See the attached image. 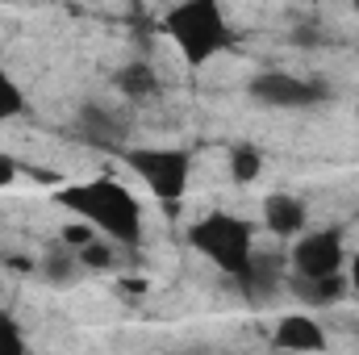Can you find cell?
<instances>
[{
    "mask_svg": "<svg viewBox=\"0 0 359 355\" xmlns=\"http://www.w3.org/2000/svg\"><path fill=\"white\" fill-rule=\"evenodd\" d=\"M55 205L67 209L72 217L88 222L113 247H138L142 234H147V213H142L138 192L117 176L67 180V184L55 188Z\"/></svg>",
    "mask_w": 359,
    "mask_h": 355,
    "instance_id": "obj_1",
    "label": "cell"
},
{
    "mask_svg": "<svg viewBox=\"0 0 359 355\" xmlns=\"http://www.w3.org/2000/svg\"><path fill=\"white\" fill-rule=\"evenodd\" d=\"M163 34L192 72L209 67L217 55H226L234 46V25H230L222 0H176L163 13Z\"/></svg>",
    "mask_w": 359,
    "mask_h": 355,
    "instance_id": "obj_2",
    "label": "cell"
},
{
    "mask_svg": "<svg viewBox=\"0 0 359 355\" xmlns=\"http://www.w3.org/2000/svg\"><path fill=\"white\" fill-rule=\"evenodd\" d=\"M184 239H188V247L196 255H205L209 264L217 267L222 276H230V280H243L251 260H255V251H259L255 247V226L243 222L238 213H226V209H213V213L196 217L184 230Z\"/></svg>",
    "mask_w": 359,
    "mask_h": 355,
    "instance_id": "obj_3",
    "label": "cell"
},
{
    "mask_svg": "<svg viewBox=\"0 0 359 355\" xmlns=\"http://www.w3.org/2000/svg\"><path fill=\"white\" fill-rule=\"evenodd\" d=\"M121 159L159 205H180L192 184V155L184 147H126Z\"/></svg>",
    "mask_w": 359,
    "mask_h": 355,
    "instance_id": "obj_4",
    "label": "cell"
},
{
    "mask_svg": "<svg viewBox=\"0 0 359 355\" xmlns=\"http://www.w3.org/2000/svg\"><path fill=\"white\" fill-rule=\"evenodd\" d=\"M288 267L301 280H322V276H343L347 267V234L339 226H305L292 239Z\"/></svg>",
    "mask_w": 359,
    "mask_h": 355,
    "instance_id": "obj_5",
    "label": "cell"
},
{
    "mask_svg": "<svg viewBox=\"0 0 359 355\" xmlns=\"http://www.w3.org/2000/svg\"><path fill=\"white\" fill-rule=\"evenodd\" d=\"M251 100H259V105H268V109H288V113H297V109H318V105H326L334 92L326 88V80H318V76H297V72H259L255 80H251Z\"/></svg>",
    "mask_w": 359,
    "mask_h": 355,
    "instance_id": "obj_6",
    "label": "cell"
},
{
    "mask_svg": "<svg viewBox=\"0 0 359 355\" xmlns=\"http://www.w3.org/2000/svg\"><path fill=\"white\" fill-rule=\"evenodd\" d=\"M271 347H280V351H326L330 335L313 314H284L271 326Z\"/></svg>",
    "mask_w": 359,
    "mask_h": 355,
    "instance_id": "obj_7",
    "label": "cell"
},
{
    "mask_svg": "<svg viewBox=\"0 0 359 355\" xmlns=\"http://www.w3.org/2000/svg\"><path fill=\"white\" fill-rule=\"evenodd\" d=\"M309 226V205L297 192L276 188L271 196H264V230L271 239H297Z\"/></svg>",
    "mask_w": 359,
    "mask_h": 355,
    "instance_id": "obj_8",
    "label": "cell"
},
{
    "mask_svg": "<svg viewBox=\"0 0 359 355\" xmlns=\"http://www.w3.org/2000/svg\"><path fill=\"white\" fill-rule=\"evenodd\" d=\"M76 130L80 138L92 147H104V151H126V121L104 109V105H84L80 117H76Z\"/></svg>",
    "mask_w": 359,
    "mask_h": 355,
    "instance_id": "obj_9",
    "label": "cell"
},
{
    "mask_svg": "<svg viewBox=\"0 0 359 355\" xmlns=\"http://www.w3.org/2000/svg\"><path fill=\"white\" fill-rule=\"evenodd\" d=\"M113 92H117L121 100H130V105H142V100H155V96L163 92V80H159L155 63L130 59V63H121V67L113 72Z\"/></svg>",
    "mask_w": 359,
    "mask_h": 355,
    "instance_id": "obj_10",
    "label": "cell"
},
{
    "mask_svg": "<svg viewBox=\"0 0 359 355\" xmlns=\"http://www.w3.org/2000/svg\"><path fill=\"white\" fill-rule=\"evenodd\" d=\"M292 293L301 305L309 309H334L343 297H347V276H322V280H301V276H288Z\"/></svg>",
    "mask_w": 359,
    "mask_h": 355,
    "instance_id": "obj_11",
    "label": "cell"
},
{
    "mask_svg": "<svg viewBox=\"0 0 359 355\" xmlns=\"http://www.w3.org/2000/svg\"><path fill=\"white\" fill-rule=\"evenodd\" d=\"M38 276L46 280V284H55V288H67L72 280H80V272H84V264H80V255L59 239V247H50V251H42V260H38Z\"/></svg>",
    "mask_w": 359,
    "mask_h": 355,
    "instance_id": "obj_12",
    "label": "cell"
},
{
    "mask_svg": "<svg viewBox=\"0 0 359 355\" xmlns=\"http://www.w3.org/2000/svg\"><path fill=\"white\" fill-rule=\"evenodd\" d=\"M226 159H230V180L238 188H247V184H255V180L264 176V151L255 142H234Z\"/></svg>",
    "mask_w": 359,
    "mask_h": 355,
    "instance_id": "obj_13",
    "label": "cell"
},
{
    "mask_svg": "<svg viewBox=\"0 0 359 355\" xmlns=\"http://www.w3.org/2000/svg\"><path fill=\"white\" fill-rule=\"evenodd\" d=\"M25 109H29V100H25L21 80H17V76L0 63V121H17Z\"/></svg>",
    "mask_w": 359,
    "mask_h": 355,
    "instance_id": "obj_14",
    "label": "cell"
},
{
    "mask_svg": "<svg viewBox=\"0 0 359 355\" xmlns=\"http://www.w3.org/2000/svg\"><path fill=\"white\" fill-rule=\"evenodd\" d=\"M17 351H25V335L13 318L0 314V355H17Z\"/></svg>",
    "mask_w": 359,
    "mask_h": 355,
    "instance_id": "obj_15",
    "label": "cell"
},
{
    "mask_svg": "<svg viewBox=\"0 0 359 355\" xmlns=\"http://www.w3.org/2000/svg\"><path fill=\"white\" fill-rule=\"evenodd\" d=\"M343 276H347V297H355V305H359V251H355V255H347Z\"/></svg>",
    "mask_w": 359,
    "mask_h": 355,
    "instance_id": "obj_16",
    "label": "cell"
},
{
    "mask_svg": "<svg viewBox=\"0 0 359 355\" xmlns=\"http://www.w3.org/2000/svg\"><path fill=\"white\" fill-rule=\"evenodd\" d=\"M21 176V168H17V159L13 155H0V188H8V184H17Z\"/></svg>",
    "mask_w": 359,
    "mask_h": 355,
    "instance_id": "obj_17",
    "label": "cell"
},
{
    "mask_svg": "<svg viewBox=\"0 0 359 355\" xmlns=\"http://www.w3.org/2000/svg\"><path fill=\"white\" fill-rule=\"evenodd\" d=\"M347 4H351V8H355V13H359V0H347Z\"/></svg>",
    "mask_w": 359,
    "mask_h": 355,
    "instance_id": "obj_18",
    "label": "cell"
}]
</instances>
